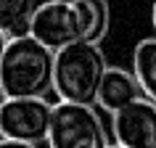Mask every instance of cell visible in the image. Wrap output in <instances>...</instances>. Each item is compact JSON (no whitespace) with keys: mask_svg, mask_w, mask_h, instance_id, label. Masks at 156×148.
<instances>
[{"mask_svg":"<svg viewBox=\"0 0 156 148\" xmlns=\"http://www.w3.org/2000/svg\"><path fill=\"white\" fill-rule=\"evenodd\" d=\"M56 53L32 34L11 37L0 64V95L5 98H45L53 90Z\"/></svg>","mask_w":156,"mask_h":148,"instance_id":"6da1fadb","label":"cell"},{"mask_svg":"<svg viewBox=\"0 0 156 148\" xmlns=\"http://www.w3.org/2000/svg\"><path fill=\"white\" fill-rule=\"evenodd\" d=\"M106 61L98 42L77 40L56 53V72H53V93L58 100L69 103H98V90L106 74Z\"/></svg>","mask_w":156,"mask_h":148,"instance_id":"7a4b0ae2","label":"cell"},{"mask_svg":"<svg viewBox=\"0 0 156 148\" xmlns=\"http://www.w3.org/2000/svg\"><path fill=\"white\" fill-rule=\"evenodd\" d=\"M48 146L50 148H108V138L98 111L93 106L58 100L53 106Z\"/></svg>","mask_w":156,"mask_h":148,"instance_id":"3957f363","label":"cell"},{"mask_svg":"<svg viewBox=\"0 0 156 148\" xmlns=\"http://www.w3.org/2000/svg\"><path fill=\"white\" fill-rule=\"evenodd\" d=\"M29 34L40 40L45 48L58 53L61 48L72 45L77 40H85V24L80 16V8L72 0H48L37 5L32 13Z\"/></svg>","mask_w":156,"mask_h":148,"instance_id":"277c9868","label":"cell"},{"mask_svg":"<svg viewBox=\"0 0 156 148\" xmlns=\"http://www.w3.org/2000/svg\"><path fill=\"white\" fill-rule=\"evenodd\" d=\"M53 103L48 98H5L0 103V135L11 140H48Z\"/></svg>","mask_w":156,"mask_h":148,"instance_id":"5b68a950","label":"cell"},{"mask_svg":"<svg viewBox=\"0 0 156 148\" xmlns=\"http://www.w3.org/2000/svg\"><path fill=\"white\" fill-rule=\"evenodd\" d=\"M111 132L124 148H156V100L138 98L111 116Z\"/></svg>","mask_w":156,"mask_h":148,"instance_id":"8992f818","label":"cell"},{"mask_svg":"<svg viewBox=\"0 0 156 148\" xmlns=\"http://www.w3.org/2000/svg\"><path fill=\"white\" fill-rule=\"evenodd\" d=\"M138 98H143V90H140L135 72L108 66L106 74H103V82H101V90H98V106L108 114H116V111L127 108L130 103H135Z\"/></svg>","mask_w":156,"mask_h":148,"instance_id":"52a82bcc","label":"cell"},{"mask_svg":"<svg viewBox=\"0 0 156 148\" xmlns=\"http://www.w3.org/2000/svg\"><path fill=\"white\" fill-rule=\"evenodd\" d=\"M132 72L138 77L143 95L156 100V37H146L138 42L132 53Z\"/></svg>","mask_w":156,"mask_h":148,"instance_id":"ba28073f","label":"cell"},{"mask_svg":"<svg viewBox=\"0 0 156 148\" xmlns=\"http://www.w3.org/2000/svg\"><path fill=\"white\" fill-rule=\"evenodd\" d=\"M34 0H0V29L11 37L29 34Z\"/></svg>","mask_w":156,"mask_h":148,"instance_id":"9c48e42d","label":"cell"},{"mask_svg":"<svg viewBox=\"0 0 156 148\" xmlns=\"http://www.w3.org/2000/svg\"><path fill=\"white\" fill-rule=\"evenodd\" d=\"M80 8L85 24V40L90 42H101L108 32V5L106 0H72Z\"/></svg>","mask_w":156,"mask_h":148,"instance_id":"30bf717a","label":"cell"},{"mask_svg":"<svg viewBox=\"0 0 156 148\" xmlns=\"http://www.w3.org/2000/svg\"><path fill=\"white\" fill-rule=\"evenodd\" d=\"M0 148H37V143H27V140H11V138H3V140H0Z\"/></svg>","mask_w":156,"mask_h":148,"instance_id":"8fae6325","label":"cell"},{"mask_svg":"<svg viewBox=\"0 0 156 148\" xmlns=\"http://www.w3.org/2000/svg\"><path fill=\"white\" fill-rule=\"evenodd\" d=\"M5 48H8V34L0 29V64H3V53H5Z\"/></svg>","mask_w":156,"mask_h":148,"instance_id":"7c38bea8","label":"cell"},{"mask_svg":"<svg viewBox=\"0 0 156 148\" xmlns=\"http://www.w3.org/2000/svg\"><path fill=\"white\" fill-rule=\"evenodd\" d=\"M151 19H154V29H156V3H154V11H151Z\"/></svg>","mask_w":156,"mask_h":148,"instance_id":"4fadbf2b","label":"cell"},{"mask_svg":"<svg viewBox=\"0 0 156 148\" xmlns=\"http://www.w3.org/2000/svg\"><path fill=\"white\" fill-rule=\"evenodd\" d=\"M108 148H124V146H119V143H116V146H108Z\"/></svg>","mask_w":156,"mask_h":148,"instance_id":"5bb4252c","label":"cell"}]
</instances>
